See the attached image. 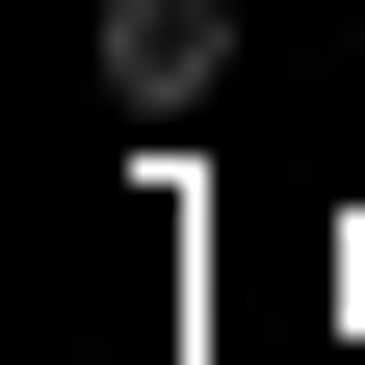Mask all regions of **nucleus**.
<instances>
[{"label":"nucleus","instance_id":"nucleus-1","mask_svg":"<svg viewBox=\"0 0 365 365\" xmlns=\"http://www.w3.org/2000/svg\"><path fill=\"white\" fill-rule=\"evenodd\" d=\"M105 105H130V130L235 105V0H105Z\"/></svg>","mask_w":365,"mask_h":365}]
</instances>
